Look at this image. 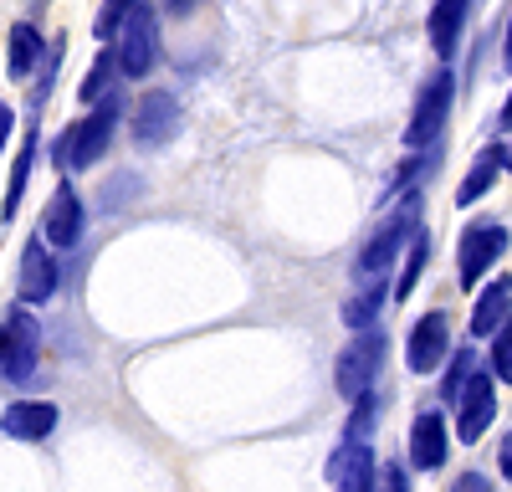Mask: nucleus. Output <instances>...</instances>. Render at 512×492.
I'll return each instance as SVG.
<instances>
[{
  "instance_id": "obj_21",
  "label": "nucleus",
  "mask_w": 512,
  "mask_h": 492,
  "mask_svg": "<svg viewBox=\"0 0 512 492\" xmlns=\"http://www.w3.org/2000/svg\"><path fill=\"white\" fill-rule=\"evenodd\" d=\"M425 267H431V231L420 226V231L405 241V262H400V272H395V298H400V303L415 293V282L425 277Z\"/></svg>"
},
{
  "instance_id": "obj_25",
  "label": "nucleus",
  "mask_w": 512,
  "mask_h": 492,
  "mask_svg": "<svg viewBox=\"0 0 512 492\" xmlns=\"http://www.w3.org/2000/svg\"><path fill=\"white\" fill-rule=\"evenodd\" d=\"M487 369H492L502 385H512V318L492 334V359H487Z\"/></svg>"
},
{
  "instance_id": "obj_20",
  "label": "nucleus",
  "mask_w": 512,
  "mask_h": 492,
  "mask_svg": "<svg viewBox=\"0 0 512 492\" xmlns=\"http://www.w3.org/2000/svg\"><path fill=\"white\" fill-rule=\"evenodd\" d=\"M507 318H512V277H497V282H487V293L472 303V323L466 328H472L477 339H492Z\"/></svg>"
},
{
  "instance_id": "obj_31",
  "label": "nucleus",
  "mask_w": 512,
  "mask_h": 492,
  "mask_svg": "<svg viewBox=\"0 0 512 492\" xmlns=\"http://www.w3.org/2000/svg\"><path fill=\"white\" fill-rule=\"evenodd\" d=\"M456 487H461V492H487V477H482V472H461Z\"/></svg>"
},
{
  "instance_id": "obj_13",
  "label": "nucleus",
  "mask_w": 512,
  "mask_h": 492,
  "mask_svg": "<svg viewBox=\"0 0 512 492\" xmlns=\"http://www.w3.org/2000/svg\"><path fill=\"white\" fill-rule=\"evenodd\" d=\"M446 451H451V431H446V416L441 410H420V416L410 421V467L420 477H431L446 467Z\"/></svg>"
},
{
  "instance_id": "obj_9",
  "label": "nucleus",
  "mask_w": 512,
  "mask_h": 492,
  "mask_svg": "<svg viewBox=\"0 0 512 492\" xmlns=\"http://www.w3.org/2000/svg\"><path fill=\"white\" fill-rule=\"evenodd\" d=\"M57 293H62V267H57V257H52L47 236H31V241L21 246L16 298H21V303H31V308H41V303H52Z\"/></svg>"
},
{
  "instance_id": "obj_17",
  "label": "nucleus",
  "mask_w": 512,
  "mask_h": 492,
  "mask_svg": "<svg viewBox=\"0 0 512 492\" xmlns=\"http://www.w3.org/2000/svg\"><path fill=\"white\" fill-rule=\"evenodd\" d=\"M36 149H41V123L36 113L26 118V139L11 159V180H6V195H0V221H16L21 211V200H26V185H31V170H36Z\"/></svg>"
},
{
  "instance_id": "obj_35",
  "label": "nucleus",
  "mask_w": 512,
  "mask_h": 492,
  "mask_svg": "<svg viewBox=\"0 0 512 492\" xmlns=\"http://www.w3.org/2000/svg\"><path fill=\"white\" fill-rule=\"evenodd\" d=\"M507 175H512V144H507Z\"/></svg>"
},
{
  "instance_id": "obj_28",
  "label": "nucleus",
  "mask_w": 512,
  "mask_h": 492,
  "mask_svg": "<svg viewBox=\"0 0 512 492\" xmlns=\"http://www.w3.org/2000/svg\"><path fill=\"white\" fill-rule=\"evenodd\" d=\"M11 129H16V113H11V103H0V159H6V144H11Z\"/></svg>"
},
{
  "instance_id": "obj_23",
  "label": "nucleus",
  "mask_w": 512,
  "mask_h": 492,
  "mask_svg": "<svg viewBox=\"0 0 512 492\" xmlns=\"http://www.w3.org/2000/svg\"><path fill=\"white\" fill-rule=\"evenodd\" d=\"M482 359H477V349H456V354H446V375H441V405H451L456 400V390L466 385V380H472V369H477Z\"/></svg>"
},
{
  "instance_id": "obj_8",
  "label": "nucleus",
  "mask_w": 512,
  "mask_h": 492,
  "mask_svg": "<svg viewBox=\"0 0 512 492\" xmlns=\"http://www.w3.org/2000/svg\"><path fill=\"white\" fill-rule=\"evenodd\" d=\"M175 134H180V98L164 93V88L139 93L134 118H128V139H134V149H164Z\"/></svg>"
},
{
  "instance_id": "obj_11",
  "label": "nucleus",
  "mask_w": 512,
  "mask_h": 492,
  "mask_svg": "<svg viewBox=\"0 0 512 492\" xmlns=\"http://www.w3.org/2000/svg\"><path fill=\"white\" fill-rule=\"evenodd\" d=\"M323 477H328L333 487L369 492V487L379 482V462H374V446H369V436H354V431H344V441L333 446V457H328Z\"/></svg>"
},
{
  "instance_id": "obj_18",
  "label": "nucleus",
  "mask_w": 512,
  "mask_h": 492,
  "mask_svg": "<svg viewBox=\"0 0 512 492\" xmlns=\"http://www.w3.org/2000/svg\"><path fill=\"white\" fill-rule=\"evenodd\" d=\"M41 57H47V36H41L31 21H16L11 36H6V77H11V82L36 77Z\"/></svg>"
},
{
  "instance_id": "obj_6",
  "label": "nucleus",
  "mask_w": 512,
  "mask_h": 492,
  "mask_svg": "<svg viewBox=\"0 0 512 492\" xmlns=\"http://www.w3.org/2000/svg\"><path fill=\"white\" fill-rule=\"evenodd\" d=\"M492 416H497V375L477 364L472 380H466V385L456 390V400H451V426H456L461 446L482 441L487 426H492Z\"/></svg>"
},
{
  "instance_id": "obj_15",
  "label": "nucleus",
  "mask_w": 512,
  "mask_h": 492,
  "mask_svg": "<svg viewBox=\"0 0 512 492\" xmlns=\"http://www.w3.org/2000/svg\"><path fill=\"white\" fill-rule=\"evenodd\" d=\"M472 6L477 0H436L431 16H425V36H431V52L441 62H451L461 52V31H466V21H472Z\"/></svg>"
},
{
  "instance_id": "obj_14",
  "label": "nucleus",
  "mask_w": 512,
  "mask_h": 492,
  "mask_svg": "<svg viewBox=\"0 0 512 492\" xmlns=\"http://www.w3.org/2000/svg\"><path fill=\"white\" fill-rule=\"evenodd\" d=\"M62 421V410L52 400H11L6 410H0V431H6L11 441H47Z\"/></svg>"
},
{
  "instance_id": "obj_24",
  "label": "nucleus",
  "mask_w": 512,
  "mask_h": 492,
  "mask_svg": "<svg viewBox=\"0 0 512 492\" xmlns=\"http://www.w3.org/2000/svg\"><path fill=\"white\" fill-rule=\"evenodd\" d=\"M134 195H144V180H139L134 170H123V175H113V180L98 190V211L113 216V211H123V205L134 200Z\"/></svg>"
},
{
  "instance_id": "obj_27",
  "label": "nucleus",
  "mask_w": 512,
  "mask_h": 492,
  "mask_svg": "<svg viewBox=\"0 0 512 492\" xmlns=\"http://www.w3.org/2000/svg\"><path fill=\"white\" fill-rule=\"evenodd\" d=\"M497 472H502V482H512V431H502V441H497Z\"/></svg>"
},
{
  "instance_id": "obj_4",
  "label": "nucleus",
  "mask_w": 512,
  "mask_h": 492,
  "mask_svg": "<svg viewBox=\"0 0 512 492\" xmlns=\"http://www.w3.org/2000/svg\"><path fill=\"white\" fill-rule=\"evenodd\" d=\"M507 246H512V231L502 221H492V216L461 226V241H456V282L472 293V287L507 257Z\"/></svg>"
},
{
  "instance_id": "obj_26",
  "label": "nucleus",
  "mask_w": 512,
  "mask_h": 492,
  "mask_svg": "<svg viewBox=\"0 0 512 492\" xmlns=\"http://www.w3.org/2000/svg\"><path fill=\"white\" fill-rule=\"evenodd\" d=\"M128 11H134V0H103V11H98V21H93V36L103 41V47L118 36V26H123Z\"/></svg>"
},
{
  "instance_id": "obj_12",
  "label": "nucleus",
  "mask_w": 512,
  "mask_h": 492,
  "mask_svg": "<svg viewBox=\"0 0 512 492\" xmlns=\"http://www.w3.org/2000/svg\"><path fill=\"white\" fill-rule=\"evenodd\" d=\"M82 226H88V205H82L72 180H62L47 200V211H41V236H47L57 252H67V246L82 241Z\"/></svg>"
},
{
  "instance_id": "obj_32",
  "label": "nucleus",
  "mask_w": 512,
  "mask_h": 492,
  "mask_svg": "<svg viewBox=\"0 0 512 492\" xmlns=\"http://www.w3.org/2000/svg\"><path fill=\"white\" fill-rule=\"evenodd\" d=\"M497 129H502V134H512V93H507V98H502V108H497Z\"/></svg>"
},
{
  "instance_id": "obj_34",
  "label": "nucleus",
  "mask_w": 512,
  "mask_h": 492,
  "mask_svg": "<svg viewBox=\"0 0 512 492\" xmlns=\"http://www.w3.org/2000/svg\"><path fill=\"white\" fill-rule=\"evenodd\" d=\"M379 477H384V487H405V467H384Z\"/></svg>"
},
{
  "instance_id": "obj_16",
  "label": "nucleus",
  "mask_w": 512,
  "mask_h": 492,
  "mask_svg": "<svg viewBox=\"0 0 512 492\" xmlns=\"http://www.w3.org/2000/svg\"><path fill=\"white\" fill-rule=\"evenodd\" d=\"M390 298H395V277H390V272H379V277H354L349 298H344V323H349V328L379 323V313H384V303H390Z\"/></svg>"
},
{
  "instance_id": "obj_7",
  "label": "nucleus",
  "mask_w": 512,
  "mask_h": 492,
  "mask_svg": "<svg viewBox=\"0 0 512 492\" xmlns=\"http://www.w3.org/2000/svg\"><path fill=\"white\" fill-rule=\"evenodd\" d=\"M118 118H123V103L108 93L103 103H93L88 118L72 123V149H67V170H93L98 159H108L113 149V134H118Z\"/></svg>"
},
{
  "instance_id": "obj_33",
  "label": "nucleus",
  "mask_w": 512,
  "mask_h": 492,
  "mask_svg": "<svg viewBox=\"0 0 512 492\" xmlns=\"http://www.w3.org/2000/svg\"><path fill=\"white\" fill-rule=\"evenodd\" d=\"M502 67L512 72V16H507V31H502Z\"/></svg>"
},
{
  "instance_id": "obj_3",
  "label": "nucleus",
  "mask_w": 512,
  "mask_h": 492,
  "mask_svg": "<svg viewBox=\"0 0 512 492\" xmlns=\"http://www.w3.org/2000/svg\"><path fill=\"white\" fill-rule=\"evenodd\" d=\"M451 103H456V72L436 67L415 93V108H410V123H405V149H431L446 129V118H451Z\"/></svg>"
},
{
  "instance_id": "obj_10",
  "label": "nucleus",
  "mask_w": 512,
  "mask_h": 492,
  "mask_svg": "<svg viewBox=\"0 0 512 492\" xmlns=\"http://www.w3.org/2000/svg\"><path fill=\"white\" fill-rule=\"evenodd\" d=\"M451 354V318L446 313H420L405 334V364L410 375H436Z\"/></svg>"
},
{
  "instance_id": "obj_5",
  "label": "nucleus",
  "mask_w": 512,
  "mask_h": 492,
  "mask_svg": "<svg viewBox=\"0 0 512 492\" xmlns=\"http://www.w3.org/2000/svg\"><path fill=\"white\" fill-rule=\"evenodd\" d=\"M113 57L123 77H149L159 62V16L149 0H134V11L123 16L118 36H113Z\"/></svg>"
},
{
  "instance_id": "obj_22",
  "label": "nucleus",
  "mask_w": 512,
  "mask_h": 492,
  "mask_svg": "<svg viewBox=\"0 0 512 492\" xmlns=\"http://www.w3.org/2000/svg\"><path fill=\"white\" fill-rule=\"evenodd\" d=\"M113 77H123V72H118V57H113V41H108V52H98V62L88 67V77H82V88H77V103H82V108H93V103H103V98L113 93Z\"/></svg>"
},
{
  "instance_id": "obj_29",
  "label": "nucleus",
  "mask_w": 512,
  "mask_h": 492,
  "mask_svg": "<svg viewBox=\"0 0 512 492\" xmlns=\"http://www.w3.org/2000/svg\"><path fill=\"white\" fill-rule=\"evenodd\" d=\"M195 11H200V0H164V16H175V21H185Z\"/></svg>"
},
{
  "instance_id": "obj_2",
  "label": "nucleus",
  "mask_w": 512,
  "mask_h": 492,
  "mask_svg": "<svg viewBox=\"0 0 512 492\" xmlns=\"http://www.w3.org/2000/svg\"><path fill=\"white\" fill-rule=\"evenodd\" d=\"M41 364V318L31 313V303H16L0 318V380L26 385Z\"/></svg>"
},
{
  "instance_id": "obj_1",
  "label": "nucleus",
  "mask_w": 512,
  "mask_h": 492,
  "mask_svg": "<svg viewBox=\"0 0 512 492\" xmlns=\"http://www.w3.org/2000/svg\"><path fill=\"white\" fill-rule=\"evenodd\" d=\"M384 354H390V339H384V328H354V339L344 344L333 364V390L338 400H359L364 390L379 385V369H384Z\"/></svg>"
},
{
  "instance_id": "obj_30",
  "label": "nucleus",
  "mask_w": 512,
  "mask_h": 492,
  "mask_svg": "<svg viewBox=\"0 0 512 492\" xmlns=\"http://www.w3.org/2000/svg\"><path fill=\"white\" fill-rule=\"evenodd\" d=\"M67 149H72V129H62L57 144H52V164H57V170H67Z\"/></svg>"
},
{
  "instance_id": "obj_19",
  "label": "nucleus",
  "mask_w": 512,
  "mask_h": 492,
  "mask_svg": "<svg viewBox=\"0 0 512 492\" xmlns=\"http://www.w3.org/2000/svg\"><path fill=\"white\" fill-rule=\"evenodd\" d=\"M502 170H507V144H487V149H477L472 170H466L461 185H456V205H461V211H466V205H477V200L497 185Z\"/></svg>"
}]
</instances>
